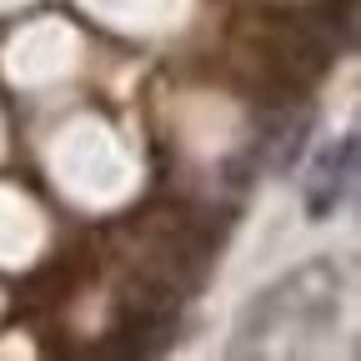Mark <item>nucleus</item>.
<instances>
[{"instance_id":"f257e3e1","label":"nucleus","mask_w":361,"mask_h":361,"mask_svg":"<svg viewBox=\"0 0 361 361\" xmlns=\"http://www.w3.org/2000/svg\"><path fill=\"white\" fill-rule=\"evenodd\" d=\"M331 56H336V40L311 16H256L251 20V61L276 96H301L316 75H326Z\"/></svg>"},{"instance_id":"f03ea898","label":"nucleus","mask_w":361,"mask_h":361,"mask_svg":"<svg viewBox=\"0 0 361 361\" xmlns=\"http://www.w3.org/2000/svg\"><path fill=\"white\" fill-rule=\"evenodd\" d=\"M351 176H356V135H341L336 146H326L322 156H316V166L306 176V211H311V221H326L341 206Z\"/></svg>"}]
</instances>
